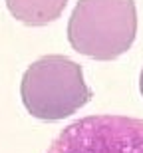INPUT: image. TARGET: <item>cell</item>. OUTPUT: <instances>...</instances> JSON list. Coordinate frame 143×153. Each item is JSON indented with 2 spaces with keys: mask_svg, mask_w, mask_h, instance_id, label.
I'll use <instances>...</instances> for the list:
<instances>
[{
  "mask_svg": "<svg viewBox=\"0 0 143 153\" xmlns=\"http://www.w3.org/2000/svg\"><path fill=\"white\" fill-rule=\"evenodd\" d=\"M46 153H143V119L87 115L64 127Z\"/></svg>",
  "mask_w": 143,
  "mask_h": 153,
  "instance_id": "3",
  "label": "cell"
},
{
  "mask_svg": "<svg viewBox=\"0 0 143 153\" xmlns=\"http://www.w3.org/2000/svg\"><path fill=\"white\" fill-rule=\"evenodd\" d=\"M139 91H141V96H143V70H141V76H139Z\"/></svg>",
  "mask_w": 143,
  "mask_h": 153,
  "instance_id": "5",
  "label": "cell"
},
{
  "mask_svg": "<svg viewBox=\"0 0 143 153\" xmlns=\"http://www.w3.org/2000/svg\"><path fill=\"white\" fill-rule=\"evenodd\" d=\"M20 96L30 115L44 121H60L84 108L92 100V90L80 64L52 54L36 60L24 72Z\"/></svg>",
  "mask_w": 143,
  "mask_h": 153,
  "instance_id": "2",
  "label": "cell"
},
{
  "mask_svg": "<svg viewBox=\"0 0 143 153\" xmlns=\"http://www.w3.org/2000/svg\"><path fill=\"white\" fill-rule=\"evenodd\" d=\"M68 0H6L16 20L26 26H46L62 16Z\"/></svg>",
  "mask_w": 143,
  "mask_h": 153,
  "instance_id": "4",
  "label": "cell"
},
{
  "mask_svg": "<svg viewBox=\"0 0 143 153\" xmlns=\"http://www.w3.org/2000/svg\"><path fill=\"white\" fill-rule=\"evenodd\" d=\"M137 34L133 0H78L68 22V40L82 56L99 62L119 58Z\"/></svg>",
  "mask_w": 143,
  "mask_h": 153,
  "instance_id": "1",
  "label": "cell"
}]
</instances>
